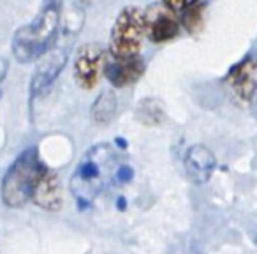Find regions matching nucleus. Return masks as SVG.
I'll list each match as a JSON object with an SVG mask.
<instances>
[{
	"label": "nucleus",
	"mask_w": 257,
	"mask_h": 254,
	"mask_svg": "<svg viewBox=\"0 0 257 254\" xmlns=\"http://www.w3.org/2000/svg\"><path fill=\"white\" fill-rule=\"evenodd\" d=\"M30 201L48 212H58L62 208V186L58 177L51 170H48L43 177Z\"/></svg>",
	"instance_id": "11"
},
{
	"label": "nucleus",
	"mask_w": 257,
	"mask_h": 254,
	"mask_svg": "<svg viewBox=\"0 0 257 254\" xmlns=\"http://www.w3.org/2000/svg\"><path fill=\"white\" fill-rule=\"evenodd\" d=\"M147 71V64L140 55L127 58H113L104 65V76L114 89H127L140 81Z\"/></svg>",
	"instance_id": "7"
},
{
	"label": "nucleus",
	"mask_w": 257,
	"mask_h": 254,
	"mask_svg": "<svg viewBox=\"0 0 257 254\" xmlns=\"http://www.w3.org/2000/svg\"><path fill=\"white\" fill-rule=\"evenodd\" d=\"M196 2H199V0H162V4L171 9L173 13H180L182 9L189 8V6L196 4Z\"/></svg>",
	"instance_id": "15"
},
{
	"label": "nucleus",
	"mask_w": 257,
	"mask_h": 254,
	"mask_svg": "<svg viewBox=\"0 0 257 254\" xmlns=\"http://www.w3.org/2000/svg\"><path fill=\"white\" fill-rule=\"evenodd\" d=\"M145 41V11L128 6L120 11L109 32V55L113 58H127L140 55Z\"/></svg>",
	"instance_id": "4"
},
{
	"label": "nucleus",
	"mask_w": 257,
	"mask_h": 254,
	"mask_svg": "<svg viewBox=\"0 0 257 254\" xmlns=\"http://www.w3.org/2000/svg\"><path fill=\"white\" fill-rule=\"evenodd\" d=\"M215 166H217L215 154L204 145H192L187 148L185 155H183L185 175L189 177L190 182L197 184V186L210 180V177L215 172Z\"/></svg>",
	"instance_id": "9"
},
{
	"label": "nucleus",
	"mask_w": 257,
	"mask_h": 254,
	"mask_svg": "<svg viewBox=\"0 0 257 254\" xmlns=\"http://www.w3.org/2000/svg\"><path fill=\"white\" fill-rule=\"evenodd\" d=\"M104 65V50L97 43H86L76 51L74 57V81L83 90H92L100 79V69Z\"/></svg>",
	"instance_id": "5"
},
{
	"label": "nucleus",
	"mask_w": 257,
	"mask_h": 254,
	"mask_svg": "<svg viewBox=\"0 0 257 254\" xmlns=\"http://www.w3.org/2000/svg\"><path fill=\"white\" fill-rule=\"evenodd\" d=\"M116 110H118L116 96H114L111 90H106V92L100 94L95 99V103L92 104L90 115H92V120L95 122L97 125H107L114 118Z\"/></svg>",
	"instance_id": "12"
},
{
	"label": "nucleus",
	"mask_w": 257,
	"mask_h": 254,
	"mask_svg": "<svg viewBox=\"0 0 257 254\" xmlns=\"http://www.w3.org/2000/svg\"><path fill=\"white\" fill-rule=\"evenodd\" d=\"M118 152L109 143L93 145L83 154L71 177V193L79 208L90 207L97 196L114 180L118 168Z\"/></svg>",
	"instance_id": "1"
},
{
	"label": "nucleus",
	"mask_w": 257,
	"mask_h": 254,
	"mask_svg": "<svg viewBox=\"0 0 257 254\" xmlns=\"http://www.w3.org/2000/svg\"><path fill=\"white\" fill-rule=\"evenodd\" d=\"M120 208H123L125 207V201H123V198H120V205H118Z\"/></svg>",
	"instance_id": "18"
},
{
	"label": "nucleus",
	"mask_w": 257,
	"mask_h": 254,
	"mask_svg": "<svg viewBox=\"0 0 257 254\" xmlns=\"http://www.w3.org/2000/svg\"><path fill=\"white\" fill-rule=\"evenodd\" d=\"M136 115H138V118L147 125H157V124H161L162 118H164L162 106L155 99H143L141 101Z\"/></svg>",
	"instance_id": "13"
},
{
	"label": "nucleus",
	"mask_w": 257,
	"mask_h": 254,
	"mask_svg": "<svg viewBox=\"0 0 257 254\" xmlns=\"http://www.w3.org/2000/svg\"><path fill=\"white\" fill-rule=\"evenodd\" d=\"M145 11V37L155 44H164L178 37L180 22L164 4H154Z\"/></svg>",
	"instance_id": "6"
},
{
	"label": "nucleus",
	"mask_w": 257,
	"mask_h": 254,
	"mask_svg": "<svg viewBox=\"0 0 257 254\" xmlns=\"http://www.w3.org/2000/svg\"><path fill=\"white\" fill-rule=\"evenodd\" d=\"M62 22V0H43L36 20L20 27L13 36V55L22 64L41 58L58 39Z\"/></svg>",
	"instance_id": "2"
},
{
	"label": "nucleus",
	"mask_w": 257,
	"mask_h": 254,
	"mask_svg": "<svg viewBox=\"0 0 257 254\" xmlns=\"http://www.w3.org/2000/svg\"><path fill=\"white\" fill-rule=\"evenodd\" d=\"M43 62L37 67L36 74L30 79V97H37L48 90L53 81L57 79V76L62 72L65 62H67V53L64 50H48L43 55Z\"/></svg>",
	"instance_id": "8"
},
{
	"label": "nucleus",
	"mask_w": 257,
	"mask_h": 254,
	"mask_svg": "<svg viewBox=\"0 0 257 254\" xmlns=\"http://www.w3.org/2000/svg\"><path fill=\"white\" fill-rule=\"evenodd\" d=\"M133 177H134L133 168H128V166H118L116 173H114V180H116L118 184L131 182V180H133Z\"/></svg>",
	"instance_id": "16"
},
{
	"label": "nucleus",
	"mask_w": 257,
	"mask_h": 254,
	"mask_svg": "<svg viewBox=\"0 0 257 254\" xmlns=\"http://www.w3.org/2000/svg\"><path fill=\"white\" fill-rule=\"evenodd\" d=\"M8 67H9L8 60H6V58H0V81H4L6 74H8Z\"/></svg>",
	"instance_id": "17"
},
{
	"label": "nucleus",
	"mask_w": 257,
	"mask_h": 254,
	"mask_svg": "<svg viewBox=\"0 0 257 254\" xmlns=\"http://www.w3.org/2000/svg\"><path fill=\"white\" fill-rule=\"evenodd\" d=\"M255 58L248 55L246 58H243L241 62H238L229 69L224 81L231 87V90L239 99L250 103L253 99V94H255Z\"/></svg>",
	"instance_id": "10"
},
{
	"label": "nucleus",
	"mask_w": 257,
	"mask_h": 254,
	"mask_svg": "<svg viewBox=\"0 0 257 254\" xmlns=\"http://www.w3.org/2000/svg\"><path fill=\"white\" fill-rule=\"evenodd\" d=\"M83 2H86V4H90V2H92V0H83Z\"/></svg>",
	"instance_id": "19"
},
{
	"label": "nucleus",
	"mask_w": 257,
	"mask_h": 254,
	"mask_svg": "<svg viewBox=\"0 0 257 254\" xmlns=\"http://www.w3.org/2000/svg\"><path fill=\"white\" fill-rule=\"evenodd\" d=\"M48 166L43 162L36 147H29L15 159L0 182V198L9 208H22L32 200L37 186L46 175Z\"/></svg>",
	"instance_id": "3"
},
{
	"label": "nucleus",
	"mask_w": 257,
	"mask_h": 254,
	"mask_svg": "<svg viewBox=\"0 0 257 254\" xmlns=\"http://www.w3.org/2000/svg\"><path fill=\"white\" fill-rule=\"evenodd\" d=\"M203 11H204V6H201L199 2H196V4L189 6V8L180 11L182 13L180 22H182V25L185 27L190 34L199 32L201 27H203Z\"/></svg>",
	"instance_id": "14"
},
{
	"label": "nucleus",
	"mask_w": 257,
	"mask_h": 254,
	"mask_svg": "<svg viewBox=\"0 0 257 254\" xmlns=\"http://www.w3.org/2000/svg\"><path fill=\"white\" fill-rule=\"evenodd\" d=\"M0 97H2V92H0Z\"/></svg>",
	"instance_id": "20"
}]
</instances>
